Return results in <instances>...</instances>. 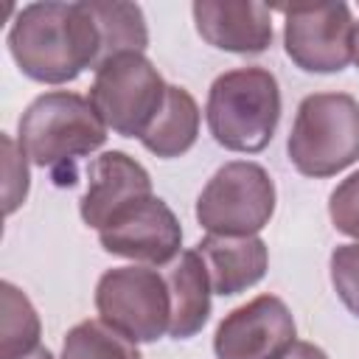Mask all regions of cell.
Wrapping results in <instances>:
<instances>
[{"label":"cell","instance_id":"24","mask_svg":"<svg viewBox=\"0 0 359 359\" xmlns=\"http://www.w3.org/2000/svg\"><path fill=\"white\" fill-rule=\"evenodd\" d=\"M353 65L359 67V22H356V28H353Z\"/></svg>","mask_w":359,"mask_h":359},{"label":"cell","instance_id":"8","mask_svg":"<svg viewBox=\"0 0 359 359\" xmlns=\"http://www.w3.org/2000/svg\"><path fill=\"white\" fill-rule=\"evenodd\" d=\"M286 56L306 73H339L353 62V17L348 3L280 6Z\"/></svg>","mask_w":359,"mask_h":359},{"label":"cell","instance_id":"12","mask_svg":"<svg viewBox=\"0 0 359 359\" xmlns=\"http://www.w3.org/2000/svg\"><path fill=\"white\" fill-rule=\"evenodd\" d=\"M196 34L230 53H264L272 42V11L250 0H196L191 6Z\"/></svg>","mask_w":359,"mask_h":359},{"label":"cell","instance_id":"14","mask_svg":"<svg viewBox=\"0 0 359 359\" xmlns=\"http://www.w3.org/2000/svg\"><path fill=\"white\" fill-rule=\"evenodd\" d=\"M163 278L171 297V325L168 337L188 339L202 331L210 317V278L196 250H182L174 261L163 266Z\"/></svg>","mask_w":359,"mask_h":359},{"label":"cell","instance_id":"20","mask_svg":"<svg viewBox=\"0 0 359 359\" xmlns=\"http://www.w3.org/2000/svg\"><path fill=\"white\" fill-rule=\"evenodd\" d=\"M328 216L334 227L359 241V171L345 177L328 196Z\"/></svg>","mask_w":359,"mask_h":359},{"label":"cell","instance_id":"17","mask_svg":"<svg viewBox=\"0 0 359 359\" xmlns=\"http://www.w3.org/2000/svg\"><path fill=\"white\" fill-rule=\"evenodd\" d=\"M3 300V323H0V359H17L39 348L42 323L25 292H20L14 283L3 280L0 286Z\"/></svg>","mask_w":359,"mask_h":359},{"label":"cell","instance_id":"10","mask_svg":"<svg viewBox=\"0 0 359 359\" xmlns=\"http://www.w3.org/2000/svg\"><path fill=\"white\" fill-rule=\"evenodd\" d=\"M98 241L112 255L165 266L182 252V227L160 196H146L123 208L107 227H101Z\"/></svg>","mask_w":359,"mask_h":359},{"label":"cell","instance_id":"5","mask_svg":"<svg viewBox=\"0 0 359 359\" xmlns=\"http://www.w3.org/2000/svg\"><path fill=\"white\" fill-rule=\"evenodd\" d=\"M168 84L143 53H121L95 67L90 104L121 137H143L165 101Z\"/></svg>","mask_w":359,"mask_h":359},{"label":"cell","instance_id":"1","mask_svg":"<svg viewBox=\"0 0 359 359\" xmlns=\"http://www.w3.org/2000/svg\"><path fill=\"white\" fill-rule=\"evenodd\" d=\"M17 67L42 84H67L101 62V39L87 3H28L8 28Z\"/></svg>","mask_w":359,"mask_h":359},{"label":"cell","instance_id":"18","mask_svg":"<svg viewBox=\"0 0 359 359\" xmlns=\"http://www.w3.org/2000/svg\"><path fill=\"white\" fill-rule=\"evenodd\" d=\"M62 359H143L137 342L126 339L104 320H81L65 334Z\"/></svg>","mask_w":359,"mask_h":359},{"label":"cell","instance_id":"23","mask_svg":"<svg viewBox=\"0 0 359 359\" xmlns=\"http://www.w3.org/2000/svg\"><path fill=\"white\" fill-rule=\"evenodd\" d=\"M17 359H53V353H50L48 348H42V345H39V348H34L31 353H25V356H17Z\"/></svg>","mask_w":359,"mask_h":359},{"label":"cell","instance_id":"9","mask_svg":"<svg viewBox=\"0 0 359 359\" xmlns=\"http://www.w3.org/2000/svg\"><path fill=\"white\" fill-rule=\"evenodd\" d=\"M294 345V317L278 294H258L224 314L213 334L216 359H280Z\"/></svg>","mask_w":359,"mask_h":359},{"label":"cell","instance_id":"11","mask_svg":"<svg viewBox=\"0 0 359 359\" xmlns=\"http://www.w3.org/2000/svg\"><path fill=\"white\" fill-rule=\"evenodd\" d=\"M151 196L149 171L126 151H104L87 168V191L81 196V219L87 227H107L123 208Z\"/></svg>","mask_w":359,"mask_h":359},{"label":"cell","instance_id":"7","mask_svg":"<svg viewBox=\"0 0 359 359\" xmlns=\"http://www.w3.org/2000/svg\"><path fill=\"white\" fill-rule=\"evenodd\" d=\"M98 317L132 342H154L168 334L171 297L163 272L151 266H112L95 286Z\"/></svg>","mask_w":359,"mask_h":359},{"label":"cell","instance_id":"16","mask_svg":"<svg viewBox=\"0 0 359 359\" xmlns=\"http://www.w3.org/2000/svg\"><path fill=\"white\" fill-rule=\"evenodd\" d=\"M90 14L95 20L98 28V39H101V62L121 53H143L149 48V28H146V17L143 8L137 3H121V0H109V3H87Z\"/></svg>","mask_w":359,"mask_h":359},{"label":"cell","instance_id":"21","mask_svg":"<svg viewBox=\"0 0 359 359\" xmlns=\"http://www.w3.org/2000/svg\"><path fill=\"white\" fill-rule=\"evenodd\" d=\"M3 149H6V213H14L28 194V165H25V151L8 135H3Z\"/></svg>","mask_w":359,"mask_h":359},{"label":"cell","instance_id":"13","mask_svg":"<svg viewBox=\"0 0 359 359\" xmlns=\"http://www.w3.org/2000/svg\"><path fill=\"white\" fill-rule=\"evenodd\" d=\"M196 252L208 269L210 289L222 297L255 286L269 266V250L258 236H213L208 233Z\"/></svg>","mask_w":359,"mask_h":359},{"label":"cell","instance_id":"6","mask_svg":"<svg viewBox=\"0 0 359 359\" xmlns=\"http://www.w3.org/2000/svg\"><path fill=\"white\" fill-rule=\"evenodd\" d=\"M275 213V182L252 160L224 163L196 199V222L213 236H255Z\"/></svg>","mask_w":359,"mask_h":359},{"label":"cell","instance_id":"19","mask_svg":"<svg viewBox=\"0 0 359 359\" xmlns=\"http://www.w3.org/2000/svg\"><path fill=\"white\" fill-rule=\"evenodd\" d=\"M331 283L345 309L359 317V241L339 244L331 252Z\"/></svg>","mask_w":359,"mask_h":359},{"label":"cell","instance_id":"4","mask_svg":"<svg viewBox=\"0 0 359 359\" xmlns=\"http://www.w3.org/2000/svg\"><path fill=\"white\" fill-rule=\"evenodd\" d=\"M286 154L303 177H334L359 160V101L348 93H311L300 101Z\"/></svg>","mask_w":359,"mask_h":359},{"label":"cell","instance_id":"2","mask_svg":"<svg viewBox=\"0 0 359 359\" xmlns=\"http://www.w3.org/2000/svg\"><path fill=\"white\" fill-rule=\"evenodd\" d=\"M107 132L90 98L70 90H53L25 107L17 123V143L34 165L53 174L67 171L73 182L76 160L101 149Z\"/></svg>","mask_w":359,"mask_h":359},{"label":"cell","instance_id":"22","mask_svg":"<svg viewBox=\"0 0 359 359\" xmlns=\"http://www.w3.org/2000/svg\"><path fill=\"white\" fill-rule=\"evenodd\" d=\"M280 359H328V353H325L323 348H317L314 342H300V339H294V345H292Z\"/></svg>","mask_w":359,"mask_h":359},{"label":"cell","instance_id":"3","mask_svg":"<svg viewBox=\"0 0 359 359\" xmlns=\"http://www.w3.org/2000/svg\"><path fill=\"white\" fill-rule=\"evenodd\" d=\"M205 118L219 146L244 154L266 149L280 121L278 79L261 65L216 76L208 90Z\"/></svg>","mask_w":359,"mask_h":359},{"label":"cell","instance_id":"15","mask_svg":"<svg viewBox=\"0 0 359 359\" xmlns=\"http://www.w3.org/2000/svg\"><path fill=\"white\" fill-rule=\"evenodd\" d=\"M199 118L202 115H199V107H196L194 95L185 87L168 84L165 101H163L157 118L151 121V126L146 129V135L140 137V143L154 157H163V160L180 157L196 143Z\"/></svg>","mask_w":359,"mask_h":359}]
</instances>
